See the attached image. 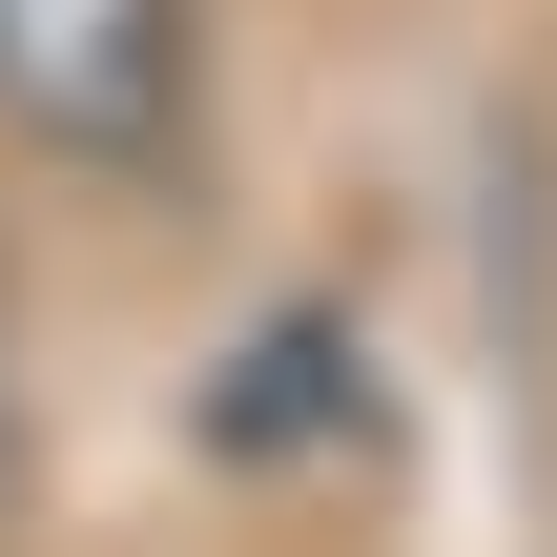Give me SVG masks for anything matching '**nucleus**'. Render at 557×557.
<instances>
[{
  "mask_svg": "<svg viewBox=\"0 0 557 557\" xmlns=\"http://www.w3.org/2000/svg\"><path fill=\"white\" fill-rule=\"evenodd\" d=\"M207 83V0H0V124L62 165H145Z\"/></svg>",
  "mask_w": 557,
  "mask_h": 557,
  "instance_id": "1",
  "label": "nucleus"
},
{
  "mask_svg": "<svg viewBox=\"0 0 557 557\" xmlns=\"http://www.w3.org/2000/svg\"><path fill=\"white\" fill-rule=\"evenodd\" d=\"M0 517H21V413H0Z\"/></svg>",
  "mask_w": 557,
  "mask_h": 557,
  "instance_id": "2",
  "label": "nucleus"
}]
</instances>
